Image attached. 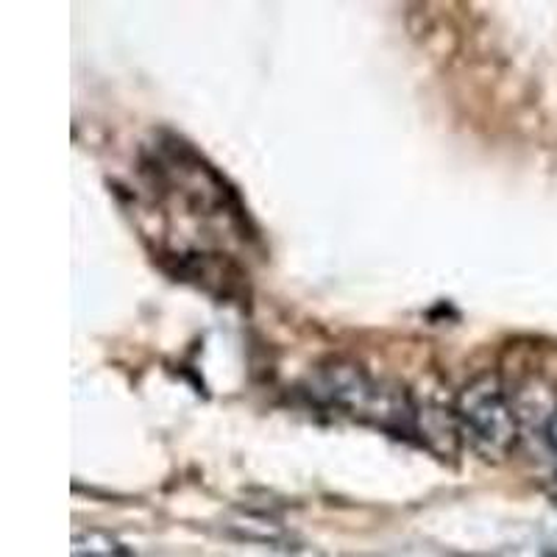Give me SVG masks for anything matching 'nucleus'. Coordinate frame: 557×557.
<instances>
[{"label": "nucleus", "instance_id": "1", "mask_svg": "<svg viewBox=\"0 0 557 557\" xmlns=\"http://www.w3.org/2000/svg\"><path fill=\"white\" fill-rule=\"evenodd\" d=\"M310 393L321 405L396 437L418 435V407L399 385L380 382L362 366L330 360L312 374Z\"/></svg>", "mask_w": 557, "mask_h": 557}, {"label": "nucleus", "instance_id": "2", "mask_svg": "<svg viewBox=\"0 0 557 557\" xmlns=\"http://www.w3.org/2000/svg\"><path fill=\"white\" fill-rule=\"evenodd\" d=\"M457 432L482 460L502 462L521 437L513 393L496 374H480L455 399Z\"/></svg>", "mask_w": 557, "mask_h": 557}, {"label": "nucleus", "instance_id": "3", "mask_svg": "<svg viewBox=\"0 0 557 557\" xmlns=\"http://www.w3.org/2000/svg\"><path fill=\"white\" fill-rule=\"evenodd\" d=\"M73 557H132V549L109 532L87 530L73 535Z\"/></svg>", "mask_w": 557, "mask_h": 557}, {"label": "nucleus", "instance_id": "4", "mask_svg": "<svg viewBox=\"0 0 557 557\" xmlns=\"http://www.w3.org/2000/svg\"><path fill=\"white\" fill-rule=\"evenodd\" d=\"M535 437H539L541 444H544V449L549 451L552 460L557 462V410L552 412V418H549V421H546L544 426H541V432Z\"/></svg>", "mask_w": 557, "mask_h": 557}]
</instances>
